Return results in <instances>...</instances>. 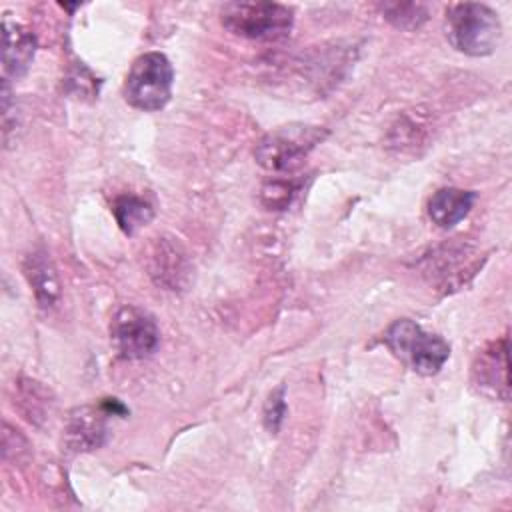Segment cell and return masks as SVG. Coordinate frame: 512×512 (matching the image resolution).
I'll list each match as a JSON object with an SVG mask.
<instances>
[{
	"mask_svg": "<svg viewBox=\"0 0 512 512\" xmlns=\"http://www.w3.org/2000/svg\"><path fill=\"white\" fill-rule=\"evenodd\" d=\"M446 36L458 52L488 56L500 42L502 24L490 6L462 2L446 10Z\"/></svg>",
	"mask_w": 512,
	"mask_h": 512,
	"instance_id": "6da1fadb",
	"label": "cell"
},
{
	"mask_svg": "<svg viewBox=\"0 0 512 512\" xmlns=\"http://www.w3.org/2000/svg\"><path fill=\"white\" fill-rule=\"evenodd\" d=\"M328 136V130L312 124H286L270 130L254 148L256 162L276 174L296 170L304 158Z\"/></svg>",
	"mask_w": 512,
	"mask_h": 512,
	"instance_id": "7a4b0ae2",
	"label": "cell"
},
{
	"mask_svg": "<svg viewBox=\"0 0 512 512\" xmlns=\"http://www.w3.org/2000/svg\"><path fill=\"white\" fill-rule=\"evenodd\" d=\"M220 16L228 32L248 40H280L294 26V10L278 2H228Z\"/></svg>",
	"mask_w": 512,
	"mask_h": 512,
	"instance_id": "3957f363",
	"label": "cell"
},
{
	"mask_svg": "<svg viewBox=\"0 0 512 512\" xmlns=\"http://www.w3.org/2000/svg\"><path fill=\"white\" fill-rule=\"evenodd\" d=\"M384 342L394 356L422 376H434L440 372L450 356V346L442 336L422 330V326L408 318L390 324L384 334Z\"/></svg>",
	"mask_w": 512,
	"mask_h": 512,
	"instance_id": "277c9868",
	"label": "cell"
},
{
	"mask_svg": "<svg viewBox=\"0 0 512 512\" xmlns=\"http://www.w3.org/2000/svg\"><path fill=\"white\" fill-rule=\"evenodd\" d=\"M174 68L162 52H146L138 56L124 80L126 102L144 112H156L164 108L172 96Z\"/></svg>",
	"mask_w": 512,
	"mask_h": 512,
	"instance_id": "5b68a950",
	"label": "cell"
},
{
	"mask_svg": "<svg viewBox=\"0 0 512 512\" xmlns=\"http://www.w3.org/2000/svg\"><path fill=\"white\" fill-rule=\"evenodd\" d=\"M110 336L116 352L126 360L150 356L160 342V332L154 318L136 306H124L114 314Z\"/></svg>",
	"mask_w": 512,
	"mask_h": 512,
	"instance_id": "8992f818",
	"label": "cell"
},
{
	"mask_svg": "<svg viewBox=\"0 0 512 512\" xmlns=\"http://www.w3.org/2000/svg\"><path fill=\"white\" fill-rule=\"evenodd\" d=\"M4 74L10 78H20L28 72L36 54V36L22 24L4 18Z\"/></svg>",
	"mask_w": 512,
	"mask_h": 512,
	"instance_id": "52a82bcc",
	"label": "cell"
},
{
	"mask_svg": "<svg viewBox=\"0 0 512 512\" xmlns=\"http://www.w3.org/2000/svg\"><path fill=\"white\" fill-rule=\"evenodd\" d=\"M474 376L478 386L490 388L496 396L508 398V338H500L490 348H486L476 364H474Z\"/></svg>",
	"mask_w": 512,
	"mask_h": 512,
	"instance_id": "ba28073f",
	"label": "cell"
},
{
	"mask_svg": "<svg viewBox=\"0 0 512 512\" xmlns=\"http://www.w3.org/2000/svg\"><path fill=\"white\" fill-rule=\"evenodd\" d=\"M476 200V194L472 190L462 188H440L432 194L428 202V216L430 220L440 228H452L460 220L468 216Z\"/></svg>",
	"mask_w": 512,
	"mask_h": 512,
	"instance_id": "9c48e42d",
	"label": "cell"
},
{
	"mask_svg": "<svg viewBox=\"0 0 512 512\" xmlns=\"http://www.w3.org/2000/svg\"><path fill=\"white\" fill-rule=\"evenodd\" d=\"M188 272H190L188 260L180 252L178 244L166 242V240L156 242L152 252L150 274L158 284L170 290H176L178 286H182V280L188 276Z\"/></svg>",
	"mask_w": 512,
	"mask_h": 512,
	"instance_id": "30bf717a",
	"label": "cell"
},
{
	"mask_svg": "<svg viewBox=\"0 0 512 512\" xmlns=\"http://www.w3.org/2000/svg\"><path fill=\"white\" fill-rule=\"evenodd\" d=\"M24 274L34 290V296L42 308L54 306L60 296L58 274L46 256V252H32L24 260Z\"/></svg>",
	"mask_w": 512,
	"mask_h": 512,
	"instance_id": "8fae6325",
	"label": "cell"
},
{
	"mask_svg": "<svg viewBox=\"0 0 512 512\" xmlns=\"http://www.w3.org/2000/svg\"><path fill=\"white\" fill-rule=\"evenodd\" d=\"M106 410L96 408H80L70 414L68 438L76 450H92L98 448L104 440V418Z\"/></svg>",
	"mask_w": 512,
	"mask_h": 512,
	"instance_id": "7c38bea8",
	"label": "cell"
},
{
	"mask_svg": "<svg viewBox=\"0 0 512 512\" xmlns=\"http://www.w3.org/2000/svg\"><path fill=\"white\" fill-rule=\"evenodd\" d=\"M112 212L120 230L128 236L138 232L142 226H146L154 218L152 204L136 194L118 196L112 204Z\"/></svg>",
	"mask_w": 512,
	"mask_h": 512,
	"instance_id": "4fadbf2b",
	"label": "cell"
},
{
	"mask_svg": "<svg viewBox=\"0 0 512 512\" xmlns=\"http://www.w3.org/2000/svg\"><path fill=\"white\" fill-rule=\"evenodd\" d=\"M380 8H382L386 20L402 30L420 28L428 18L426 6L416 4V2H386Z\"/></svg>",
	"mask_w": 512,
	"mask_h": 512,
	"instance_id": "5bb4252c",
	"label": "cell"
},
{
	"mask_svg": "<svg viewBox=\"0 0 512 512\" xmlns=\"http://www.w3.org/2000/svg\"><path fill=\"white\" fill-rule=\"evenodd\" d=\"M296 190L298 186L292 180H284V178L270 180L262 186V192H260L262 204L270 210H284L292 202Z\"/></svg>",
	"mask_w": 512,
	"mask_h": 512,
	"instance_id": "9a60e30c",
	"label": "cell"
},
{
	"mask_svg": "<svg viewBox=\"0 0 512 512\" xmlns=\"http://www.w3.org/2000/svg\"><path fill=\"white\" fill-rule=\"evenodd\" d=\"M286 416V398H284V386H278L270 392L266 404H264V426L276 434L284 422Z\"/></svg>",
	"mask_w": 512,
	"mask_h": 512,
	"instance_id": "2e32d148",
	"label": "cell"
}]
</instances>
